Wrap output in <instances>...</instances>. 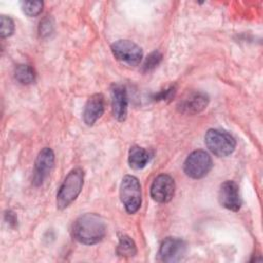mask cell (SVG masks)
Wrapping results in <instances>:
<instances>
[{
	"instance_id": "cell-16",
	"label": "cell",
	"mask_w": 263,
	"mask_h": 263,
	"mask_svg": "<svg viewBox=\"0 0 263 263\" xmlns=\"http://www.w3.org/2000/svg\"><path fill=\"white\" fill-rule=\"evenodd\" d=\"M117 255L124 258L134 257L137 254V247L135 241L127 235H122L119 238V242L116 249Z\"/></svg>"
},
{
	"instance_id": "cell-21",
	"label": "cell",
	"mask_w": 263,
	"mask_h": 263,
	"mask_svg": "<svg viewBox=\"0 0 263 263\" xmlns=\"http://www.w3.org/2000/svg\"><path fill=\"white\" fill-rule=\"evenodd\" d=\"M175 91H176V90H175V87H174V86H171L170 88L163 89V90H161L160 92H158L157 95H155V96H154V100L163 101V100L171 99L172 97H174Z\"/></svg>"
},
{
	"instance_id": "cell-3",
	"label": "cell",
	"mask_w": 263,
	"mask_h": 263,
	"mask_svg": "<svg viewBox=\"0 0 263 263\" xmlns=\"http://www.w3.org/2000/svg\"><path fill=\"white\" fill-rule=\"evenodd\" d=\"M120 200L128 214H135L142 203V190L139 180L132 175L122 178L119 187Z\"/></svg>"
},
{
	"instance_id": "cell-7",
	"label": "cell",
	"mask_w": 263,
	"mask_h": 263,
	"mask_svg": "<svg viewBox=\"0 0 263 263\" xmlns=\"http://www.w3.org/2000/svg\"><path fill=\"white\" fill-rule=\"evenodd\" d=\"M175 181L166 174L158 175L150 187V195L153 200L159 203H166L172 200L175 194Z\"/></svg>"
},
{
	"instance_id": "cell-19",
	"label": "cell",
	"mask_w": 263,
	"mask_h": 263,
	"mask_svg": "<svg viewBox=\"0 0 263 263\" xmlns=\"http://www.w3.org/2000/svg\"><path fill=\"white\" fill-rule=\"evenodd\" d=\"M0 24H1V31H0L1 38H7V37L11 36L14 31L13 21L9 16L1 15Z\"/></svg>"
},
{
	"instance_id": "cell-13",
	"label": "cell",
	"mask_w": 263,
	"mask_h": 263,
	"mask_svg": "<svg viewBox=\"0 0 263 263\" xmlns=\"http://www.w3.org/2000/svg\"><path fill=\"white\" fill-rule=\"evenodd\" d=\"M105 111V98L102 93L90 96L83 109V121L87 125H93L95 122L103 115Z\"/></svg>"
},
{
	"instance_id": "cell-9",
	"label": "cell",
	"mask_w": 263,
	"mask_h": 263,
	"mask_svg": "<svg viewBox=\"0 0 263 263\" xmlns=\"http://www.w3.org/2000/svg\"><path fill=\"white\" fill-rule=\"evenodd\" d=\"M209 105V97L202 91H190L178 103L177 109L180 113L194 115L203 111Z\"/></svg>"
},
{
	"instance_id": "cell-10",
	"label": "cell",
	"mask_w": 263,
	"mask_h": 263,
	"mask_svg": "<svg viewBox=\"0 0 263 263\" xmlns=\"http://www.w3.org/2000/svg\"><path fill=\"white\" fill-rule=\"evenodd\" d=\"M54 165V153L53 151L45 147L43 148L37 155L34 166V175H33V183L36 186H39L43 183V181L50 174L51 170Z\"/></svg>"
},
{
	"instance_id": "cell-1",
	"label": "cell",
	"mask_w": 263,
	"mask_h": 263,
	"mask_svg": "<svg viewBox=\"0 0 263 263\" xmlns=\"http://www.w3.org/2000/svg\"><path fill=\"white\" fill-rule=\"evenodd\" d=\"M104 219L95 213H87L78 217L72 224V237L83 245L100 242L106 235Z\"/></svg>"
},
{
	"instance_id": "cell-11",
	"label": "cell",
	"mask_w": 263,
	"mask_h": 263,
	"mask_svg": "<svg viewBox=\"0 0 263 263\" xmlns=\"http://www.w3.org/2000/svg\"><path fill=\"white\" fill-rule=\"evenodd\" d=\"M218 199L223 208L237 212L241 206V198L237 184L230 180L222 183L218 192Z\"/></svg>"
},
{
	"instance_id": "cell-17",
	"label": "cell",
	"mask_w": 263,
	"mask_h": 263,
	"mask_svg": "<svg viewBox=\"0 0 263 263\" xmlns=\"http://www.w3.org/2000/svg\"><path fill=\"white\" fill-rule=\"evenodd\" d=\"M21 7L23 12L30 16H37L43 8V2L42 1H22Z\"/></svg>"
},
{
	"instance_id": "cell-18",
	"label": "cell",
	"mask_w": 263,
	"mask_h": 263,
	"mask_svg": "<svg viewBox=\"0 0 263 263\" xmlns=\"http://www.w3.org/2000/svg\"><path fill=\"white\" fill-rule=\"evenodd\" d=\"M162 60V54L161 52H159L158 50L152 51L145 60L144 64H143V71L144 72H149L151 70H153L155 67H157L159 65V63Z\"/></svg>"
},
{
	"instance_id": "cell-8",
	"label": "cell",
	"mask_w": 263,
	"mask_h": 263,
	"mask_svg": "<svg viewBox=\"0 0 263 263\" xmlns=\"http://www.w3.org/2000/svg\"><path fill=\"white\" fill-rule=\"evenodd\" d=\"M186 252L184 240L177 237H166L160 245L157 257L158 260L165 263H174L182 260Z\"/></svg>"
},
{
	"instance_id": "cell-22",
	"label": "cell",
	"mask_w": 263,
	"mask_h": 263,
	"mask_svg": "<svg viewBox=\"0 0 263 263\" xmlns=\"http://www.w3.org/2000/svg\"><path fill=\"white\" fill-rule=\"evenodd\" d=\"M5 221L9 224V225H15L16 224V216L12 211H7L5 212Z\"/></svg>"
},
{
	"instance_id": "cell-6",
	"label": "cell",
	"mask_w": 263,
	"mask_h": 263,
	"mask_svg": "<svg viewBox=\"0 0 263 263\" xmlns=\"http://www.w3.org/2000/svg\"><path fill=\"white\" fill-rule=\"evenodd\" d=\"M111 51L113 55L121 63L129 66H137L143 59L142 48L130 40L120 39L112 43Z\"/></svg>"
},
{
	"instance_id": "cell-5",
	"label": "cell",
	"mask_w": 263,
	"mask_h": 263,
	"mask_svg": "<svg viewBox=\"0 0 263 263\" xmlns=\"http://www.w3.org/2000/svg\"><path fill=\"white\" fill-rule=\"evenodd\" d=\"M213 161L210 154L203 150L191 152L184 162L185 174L192 179H200L212 170Z\"/></svg>"
},
{
	"instance_id": "cell-20",
	"label": "cell",
	"mask_w": 263,
	"mask_h": 263,
	"mask_svg": "<svg viewBox=\"0 0 263 263\" xmlns=\"http://www.w3.org/2000/svg\"><path fill=\"white\" fill-rule=\"evenodd\" d=\"M53 31V21L50 17L43 18L39 24V34L42 37L50 35Z\"/></svg>"
},
{
	"instance_id": "cell-4",
	"label": "cell",
	"mask_w": 263,
	"mask_h": 263,
	"mask_svg": "<svg viewBox=\"0 0 263 263\" xmlns=\"http://www.w3.org/2000/svg\"><path fill=\"white\" fill-rule=\"evenodd\" d=\"M204 143L208 149L219 157L230 155L236 146L234 138L225 130L211 128L204 136Z\"/></svg>"
},
{
	"instance_id": "cell-2",
	"label": "cell",
	"mask_w": 263,
	"mask_h": 263,
	"mask_svg": "<svg viewBox=\"0 0 263 263\" xmlns=\"http://www.w3.org/2000/svg\"><path fill=\"white\" fill-rule=\"evenodd\" d=\"M84 181V173L80 167L73 168L64 179L57 193V208L64 210L80 194Z\"/></svg>"
},
{
	"instance_id": "cell-14",
	"label": "cell",
	"mask_w": 263,
	"mask_h": 263,
	"mask_svg": "<svg viewBox=\"0 0 263 263\" xmlns=\"http://www.w3.org/2000/svg\"><path fill=\"white\" fill-rule=\"evenodd\" d=\"M150 153L143 147L133 146L128 152V164L134 170H141L147 165L150 160Z\"/></svg>"
},
{
	"instance_id": "cell-15",
	"label": "cell",
	"mask_w": 263,
	"mask_h": 263,
	"mask_svg": "<svg viewBox=\"0 0 263 263\" xmlns=\"http://www.w3.org/2000/svg\"><path fill=\"white\" fill-rule=\"evenodd\" d=\"M14 78L22 84H31L36 80V73L34 69L25 64L17 65L14 69Z\"/></svg>"
},
{
	"instance_id": "cell-12",
	"label": "cell",
	"mask_w": 263,
	"mask_h": 263,
	"mask_svg": "<svg viewBox=\"0 0 263 263\" xmlns=\"http://www.w3.org/2000/svg\"><path fill=\"white\" fill-rule=\"evenodd\" d=\"M127 92L123 85L114 83L111 87L112 113L116 120L123 121L127 115Z\"/></svg>"
}]
</instances>
